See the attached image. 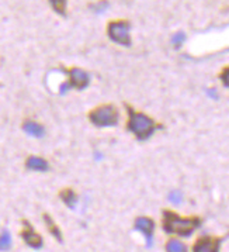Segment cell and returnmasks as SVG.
<instances>
[{"mask_svg":"<svg viewBox=\"0 0 229 252\" xmlns=\"http://www.w3.org/2000/svg\"><path fill=\"white\" fill-rule=\"evenodd\" d=\"M124 106L127 110V123H125L127 131L134 134V137L138 141H148L155 132L165 128L162 123L156 121L143 111H138L130 103H124Z\"/></svg>","mask_w":229,"mask_h":252,"instance_id":"6da1fadb","label":"cell"},{"mask_svg":"<svg viewBox=\"0 0 229 252\" xmlns=\"http://www.w3.org/2000/svg\"><path fill=\"white\" fill-rule=\"evenodd\" d=\"M50 4L58 14L63 16V17L66 16V1L65 0H51Z\"/></svg>","mask_w":229,"mask_h":252,"instance_id":"9a60e30c","label":"cell"},{"mask_svg":"<svg viewBox=\"0 0 229 252\" xmlns=\"http://www.w3.org/2000/svg\"><path fill=\"white\" fill-rule=\"evenodd\" d=\"M26 168L29 171L34 172H48L50 171V163L47 159L41 158V157H35V155H31L26 159Z\"/></svg>","mask_w":229,"mask_h":252,"instance_id":"9c48e42d","label":"cell"},{"mask_svg":"<svg viewBox=\"0 0 229 252\" xmlns=\"http://www.w3.org/2000/svg\"><path fill=\"white\" fill-rule=\"evenodd\" d=\"M169 200L173 204H180L183 202V194L179 190H173V192L169 193Z\"/></svg>","mask_w":229,"mask_h":252,"instance_id":"ac0fdd59","label":"cell"},{"mask_svg":"<svg viewBox=\"0 0 229 252\" xmlns=\"http://www.w3.org/2000/svg\"><path fill=\"white\" fill-rule=\"evenodd\" d=\"M60 71L65 72V75H68L69 81L63 82L60 85L59 93L60 94H65L66 92L69 91L70 88H75L78 91H83L89 86L90 83V75L86 71L80 69V68H60Z\"/></svg>","mask_w":229,"mask_h":252,"instance_id":"5b68a950","label":"cell"},{"mask_svg":"<svg viewBox=\"0 0 229 252\" xmlns=\"http://www.w3.org/2000/svg\"><path fill=\"white\" fill-rule=\"evenodd\" d=\"M201 217L189 216L183 217L170 209L162 210V230L166 234H176L180 237H190L201 225Z\"/></svg>","mask_w":229,"mask_h":252,"instance_id":"7a4b0ae2","label":"cell"},{"mask_svg":"<svg viewBox=\"0 0 229 252\" xmlns=\"http://www.w3.org/2000/svg\"><path fill=\"white\" fill-rule=\"evenodd\" d=\"M165 251L166 252H189L187 245L180 240L176 238H169L165 244Z\"/></svg>","mask_w":229,"mask_h":252,"instance_id":"4fadbf2b","label":"cell"},{"mask_svg":"<svg viewBox=\"0 0 229 252\" xmlns=\"http://www.w3.org/2000/svg\"><path fill=\"white\" fill-rule=\"evenodd\" d=\"M184 40H186V34H184L183 31H179V32H176V34L173 35L172 44H173L174 48H180V45L184 42Z\"/></svg>","mask_w":229,"mask_h":252,"instance_id":"2e32d148","label":"cell"},{"mask_svg":"<svg viewBox=\"0 0 229 252\" xmlns=\"http://www.w3.org/2000/svg\"><path fill=\"white\" fill-rule=\"evenodd\" d=\"M155 227H156L155 221L148 216H140L134 220V230L141 232L146 238L148 247H152L153 235H155Z\"/></svg>","mask_w":229,"mask_h":252,"instance_id":"ba28073f","label":"cell"},{"mask_svg":"<svg viewBox=\"0 0 229 252\" xmlns=\"http://www.w3.org/2000/svg\"><path fill=\"white\" fill-rule=\"evenodd\" d=\"M89 121L97 128L117 127L120 121V110L113 103L99 104L87 113Z\"/></svg>","mask_w":229,"mask_h":252,"instance_id":"3957f363","label":"cell"},{"mask_svg":"<svg viewBox=\"0 0 229 252\" xmlns=\"http://www.w3.org/2000/svg\"><path fill=\"white\" fill-rule=\"evenodd\" d=\"M59 197L60 200L65 203L69 209H75L76 204H78V200H79L78 193L75 192L72 188H65V189H62L59 192Z\"/></svg>","mask_w":229,"mask_h":252,"instance_id":"7c38bea8","label":"cell"},{"mask_svg":"<svg viewBox=\"0 0 229 252\" xmlns=\"http://www.w3.org/2000/svg\"><path fill=\"white\" fill-rule=\"evenodd\" d=\"M42 219H44V222H45L48 231L51 232V235H52L57 241L59 242V244H62V242H63V235H62V231H60V228L58 227V224H57L55 220L52 219V216L48 214V213H44V214H42Z\"/></svg>","mask_w":229,"mask_h":252,"instance_id":"8fae6325","label":"cell"},{"mask_svg":"<svg viewBox=\"0 0 229 252\" xmlns=\"http://www.w3.org/2000/svg\"><path fill=\"white\" fill-rule=\"evenodd\" d=\"M11 248V235L9 230H3L0 234V251H9Z\"/></svg>","mask_w":229,"mask_h":252,"instance_id":"5bb4252c","label":"cell"},{"mask_svg":"<svg viewBox=\"0 0 229 252\" xmlns=\"http://www.w3.org/2000/svg\"><path fill=\"white\" fill-rule=\"evenodd\" d=\"M219 79L224 83V86L229 89V65L225 66V68H222V71L219 72Z\"/></svg>","mask_w":229,"mask_h":252,"instance_id":"e0dca14e","label":"cell"},{"mask_svg":"<svg viewBox=\"0 0 229 252\" xmlns=\"http://www.w3.org/2000/svg\"><path fill=\"white\" fill-rule=\"evenodd\" d=\"M23 230H21V238L32 250H41L44 247V238L41 237L38 232L35 231V228L32 227L29 220H23Z\"/></svg>","mask_w":229,"mask_h":252,"instance_id":"8992f818","label":"cell"},{"mask_svg":"<svg viewBox=\"0 0 229 252\" xmlns=\"http://www.w3.org/2000/svg\"><path fill=\"white\" fill-rule=\"evenodd\" d=\"M23 131L35 138H42L45 135V127L34 120H26L21 126Z\"/></svg>","mask_w":229,"mask_h":252,"instance_id":"30bf717a","label":"cell"},{"mask_svg":"<svg viewBox=\"0 0 229 252\" xmlns=\"http://www.w3.org/2000/svg\"><path fill=\"white\" fill-rule=\"evenodd\" d=\"M221 242H222L221 237H215V235H201L193 244L191 252H219Z\"/></svg>","mask_w":229,"mask_h":252,"instance_id":"52a82bcc","label":"cell"},{"mask_svg":"<svg viewBox=\"0 0 229 252\" xmlns=\"http://www.w3.org/2000/svg\"><path fill=\"white\" fill-rule=\"evenodd\" d=\"M107 37L113 42L122 45V47H131V21L128 19H114L107 23Z\"/></svg>","mask_w":229,"mask_h":252,"instance_id":"277c9868","label":"cell"},{"mask_svg":"<svg viewBox=\"0 0 229 252\" xmlns=\"http://www.w3.org/2000/svg\"><path fill=\"white\" fill-rule=\"evenodd\" d=\"M109 3H106V1H103V3H96V4H90V9H93L94 11H97V13H100V11H104L109 9Z\"/></svg>","mask_w":229,"mask_h":252,"instance_id":"d6986e66","label":"cell"}]
</instances>
